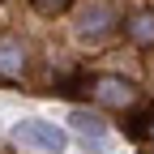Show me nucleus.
Returning <instances> with one entry per match:
<instances>
[{"label": "nucleus", "instance_id": "8", "mask_svg": "<svg viewBox=\"0 0 154 154\" xmlns=\"http://www.w3.org/2000/svg\"><path fill=\"white\" fill-rule=\"evenodd\" d=\"M146 137H150V141H154V116H150V124H146Z\"/></svg>", "mask_w": 154, "mask_h": 154}, {"label": "nucleus", "instance_id": "3", "mask_svg": "<svg viewBox=\"0 0 154 154\" xmlns=\"http://www.w3.org/2000/svg\"><path fill=\"white\" fill-rule=\"evenodd\" d=\"M13 137L22 141V146H34V150H43V154H60V150L69 146L64 128H56V124H47V120H22V124L13 128Z\"/></svg>", "mask_w": 154, "mask_h": 154}, {"label": "nucleus", "instance_id": "6", "mask_svg": "<svg viewBox=\"0 0 154 154\" xmlns=\"http://www.w3.org/2000/svg\"><path fill=\"white\" fill-rule=\"evenodd\" d=\"M69 124L82 133V137H86L94 150H103V146H107V128H103V120H99L94 111H73V116H69Z\"/></svg>", "mask_w": 154, "mask_h": 154}, {"label": "nucleus", "instance_id": "2", "mask_svg": "<svg viewBox=\"0 0 154 154\" xmlns=\"http://www.w3.org/2000/svg\"><path fill=\"white\" fill-rule=\"evenodd\" d=\"M90 99L99 103V107H107V111H133L141 103V90H137V82H128V77H120V73H99V77H90Z\"/></svg>", "mask_w": 154, "mask_h": 154}, {"label": "nucleus", "instance_id": "7", "mask_svg": "<svg viewBox=\"0 0 154 154\" xmlns=\"http://www.w3.org/2000/svg\"><path fill=\"white\" fill-rule=\"evenodd\" d=\"M30 5H34L38 17H60V13L73 9V0H30Z\"/></svg>", "mask_w": 154, "mask_h": 154}, {"label": "nucleus", "instance_id": "4", "mask_svg": "<svg viewBox=\"0 0 154 154\" xmlns=\"http://www.w3.org/2000/svg\"><path fill=\"white\" fill-rule=\"evenodd\" d=\"M30 69V47L17 34H0V82H22Z\"/></svg>", "mask_w": 154, "mask_h": 154}, {"label": "nucleus", "instance_id": "5", "mask_svg": "<svg viewBox=\"0 0 154 154\" xmlns=\"http://www.w3.org/2000/svg\"><path fill=\"white\" fill-rule=\"evenodd\" d=\"M120 30H124V38H128L133 47L150 51L154 47V9H137V13L120 17Z\"/></svg>", "mask_w": 154, "mask_h": 154}, {"label": "nucleus", "instance_id": "1", "mask_svg": "<svg viewBox=\"0 0 154 154\" xmlns=\"http://www.w3.org/2000/svg\"><path fill=\"white\" fill-rule=\"evenodd\" d=\"M116 30H120V13H116L111 0H86L82 9H77V22H73L77 43L99 47V43H107Z\"/></svg>", "mask_w": 154, "mask_h": 154}]
</instances>
